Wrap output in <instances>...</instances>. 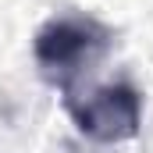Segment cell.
Here are the masks:
<instances>
[{
  "label": "cell",
  "instance_id": "6da1fadb",
  "mask_svg": "<svg viewBox=\"0 0 153 153\" xmlns=\"http://www.w3.org/2000/svg\"><path fill=\"white\" fill-rule=\"evenodd\" d=\"M111 43L114 32L93 14H53L32 39V57L39 75L71 96L75 85L103 61Z\"/></svg>",
  "mask_w": 153,
  "mask_h": 153
},
{
  "label": "cell",
  "instance_id": "7a4b0ae2",
  "mask_svg": "<svg viewBox=\"0 0 153 153\" xmlns=\"http://www.w3.org/2000/svg\"><path fill=\"white\" fill-rule=\"evenodd\" d=\"M75 128L93 143H128L143 128V96L128 82L96 85L89 93L64 96Z\"/></svg>",
  "mask_w": 153,
  "mask_h": 153
}]
</instances>
